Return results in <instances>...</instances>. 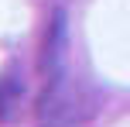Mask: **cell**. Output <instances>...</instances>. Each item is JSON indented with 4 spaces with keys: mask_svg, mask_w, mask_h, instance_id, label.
<instances>
[{
    "mask_svg": "<svg viewBox=\"0 0 130 127\" xmlns=\"http://www.w3.org/2000/svg\"><path fill=\"white\" fill-rule=\"evenodd\" d=\"M21 100H24V82L14 69H7L0 76V120H14L21 110Z\"/></svg>",
    "mask_w": 130,
    "mask_h": 127,
    "instance_id": "7a4b0ae2",
    "label": "cell"
},
{
    "mask_svg": "<svg viewBox=\"0 0 130 127\" xmlns=\"http://www.w3.org/2000/svg\"><path fill=\"white\" fill-rule=\"evenodd\" d=\"M96 114V93L82 79L72 76H48L45 93L38 100V120L45 127H79Z\"/></svg>",
    "mask_w": 130,
    "mask_h": 127,
    "instance_id": "6da1fadb",
    "label": "cell"
}]
</instances>
